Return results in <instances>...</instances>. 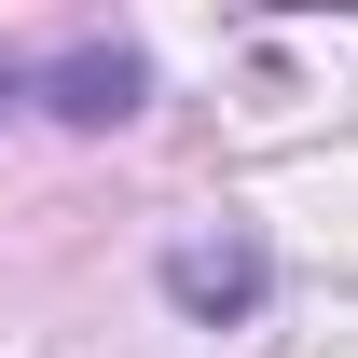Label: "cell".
I'll return each mask as SVG.
<instances>
[{"instance_id": "cell-1", "label": "cell", "mask_w": 358, "mask_h": 358, "mask_svg": "<svg viewBox=\"0 0 358 358\" xmlns=\"http://www.w3.org/2000/svg\"><path fill=\"white\" fill-rule=\"evenodd\" d=\"M166 303H179V317H248V303H262V248H248V234L166 248Z\"/></svg>"}, {"instance_id": "cell-2", "label": "cell", "mask_w": 358, "mask_h": 358, "mask_svg": "<svg viewBox=\"0 0 358 358\" xmlns=\"http://www.w3.org/2000/svg\"><path fill=\"white\" fill-rule=\"evenodd\" d=\"M42 96H55V124H124V110H138V55L124 42H83V55L42 69Z\"/></svg>"}]
</instances>
